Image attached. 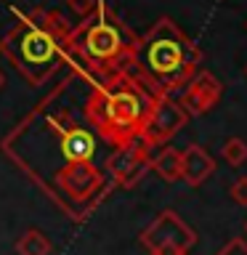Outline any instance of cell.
Masks as SVG:
<instances>
[{
  "label": "cell",
  "instance_id": "obj_1",
  "mask_svg": "<svg viewBox=\"0 0 247 255\" xmlns=\"http://www.w3.org/2000/svg\"><path fill=\"white\" fill-rule=\"evenodd\" d=\"M0 149L72 221H85L115 191L109 178L115 146L93 130L83 101L77 109L61 104L59 88L5 135Z\"/></svg>",
  "mask_w": 247,
  "mask_h": 255
},
{
  "label": "cell",
  "instance_id": "obj_2",
  "mask_svg": "<svg viewBox=\"0 0 247 255\" xmlns=\"http://www.w3.org/2000/svg\"><path fill=\"white\" fill-rule=\"evenodd\" d=\"M72 29V21L56 8H32L16 13V24L0 40V53L29 85H45L67 64Z\"/></svg>",
  "mask_w": 247,
  "mask_h": 255
},
{
  "label": "cell",
  "instance_id": "obj_3",
  "mask_svg": "<svg viewBox=\"0 0 247 255\" xmlns=\"http://www.w3.org/2000/svg\"><path fill=\"white\" fill-rule=\"evenodd\" d=\"M154 99L157 96L133 72H117V75L88 83L83 112L93 130L109 146L123 149L141 135Z\"/></svg>",
  "mask_w": 247,
  "mask_h": 255
},
{
  "label": "cell",
  "instance_id": "obj_4",
  "mask_svg": "<svg viewBox=\"0 0 247 255\" xmlns=\"http://www.w3.org/2000/svg\"><path fill=\"white\" fill-rule=\"evenodd\" d=\"M138 40L141 37L104 0H99L96 11L72 29L67 61L93 80L133 72Z\"/></svg>",
  "mask_w": 247,
  "mask_h": 255
},
{
  "label": "cell",
  "instance_id": "obj_5",
  "mask_svg": "<svg viewBox=\"0 0 247 255\" xmlns=\"http://www.w3.org/2000/svg\"><path fill=\"white\" fill-rule=\"evenodd\" d=\"M199 61L202 51L197 43L183 35L170 16H162L138 40L133 75L154 96H173L199 72Z\"/></svg>",
  "mask_w": 247,
  "mask_h": 255
},
{
  "label": "cell",
  "instance_id": "obj_6",
  "mask_svg": "<svg viewBox=\"0 0 247 255\" xmlns=\"http://www.w3.org/2000/svg\"><path fill=\"white\" fill-rule=\"evenodd\" d=\"M138 239L149 255H189L197 245V231L175 210H162Z\"/></svg>",
  "mask_w": 247,
  "mask_h": 255
},
{
  "label": "cell",
  "instance_id": "obj_7",
  "mask_svg": "<svg viewBox=\"0 0 247 255\" xmlns=\"http://www.w3.org/2000/svg\"><path fill=\"white\" fill-rule=\"evenodd\" d=\"M189 123V115L183 112V107L178 104V99L173 96H157L154 99V107H151L149 117H146V125L141 130V138L149 143V146H165L167 141L173 138L175 133H181Z\"/></svg>",
  "mask_w": 247,
  "mask_h": 255
},
{
  "label": "cell",
  "instance_id": "obj_8",
  "mask_svg": "<svg viewBox=\"0 0 247 255\" xmlns=\"http://www.w3.org/2000/svg\"><path fill=\"white\" fill-rule=\"evenodd\" d=\"M151 157H154V146H149L141 135L127 146L115 149V154L109 159V178L115 183V189L135 186L146 175V170H151Z\"/></svg>",
  "mask_w": 247,
  "mask_h": 255
},
{
  "label": "cell",
  "instance_id": "obj_9",
  "mask_svg": "<svg viewBox=\"0 0 247 255\" xmlns=\"http://www.w3.org/2000/svg\"><path fill=\"white\" fill-rule=\"evenodd\" d=\"M221 96H223L221 80L215 75H210V72H197V75L183 85V93H181L178 104L183 107V112H186L189 117H199V115H207L213 107H218Z\"/></svg>",
  "mask_w": 247,
  "mask_h": 255
},
{
  "label": "cell",
  "instance_id": "obj_10",
  "mask_svg": "<svg viewBox=\"0 0 247 255\" xmlns=\"http://www.w3.org/2000/svg\"><path fill=\"white\" fill-rule=\"evenodd\" d=\"M213 173H215V159L205 146L189 143L181 151V181H186L189 186H202Z\"/></svg>",
  "mask_w": 247,
  "mask_h": 255
},
{
  "label": "cell",
  "instance_id": "obj_11",
  "mask_svg": "<svg viewBox=\"0 0 247 255\" xmlns=\"http://www.w3.org/2000/svg\"><path fill=\"white\" fill-rule=\"evenodd\" d=\"M151 170H154L162 181L175 183L181 181V151L173 146L159 149L154 157H151Z\"/></svg>",
  "mask_w": 247,
  "mask_h": 255
},
{
  "label": "cell",
  "instance_id": "obj_12",
  "mask_svg": "<svg viewBox=\"0 0 247 255\" xmlns=\"http://www.w3.org/2000/svg\"><path fill=\"white\" fill-rule=\"evenodd\" d=\"M16 253L19 255H51L53 245L40 229H27L16 239Z\"/></svg>",
  "mask_w": 247,
  "mask_h": 255
},
{
  "label": "cell",
  "instance_id": "obj_13",
  "mask_svg": "<svg viewBox=\"0 0 247 255\" xmlns=\"http://www.w3.org/2000/svg\"><path fill=\"white\" fill-rule=\"evenodd\" d=\"M223 159L231 165V167H239L247 162V141L239 138V135H231V138H226V143H223L221 149Z\"/></svg>",
  "mask_w": 247,
  "mask_h": 255
},
{
  "label": "cell",
  "instance_id": "obj_14",
  "mask_svg": "<svg viewBox=\"0 0 247 255\" xmlns=\"http://www.w3.org/2000/svg\"><path fill=\"white\" fill-rule=\"evenodd\" d=\"M96 3L99 0H67V8L80 19H85V16H91L96 11Z\"/></svg>",
  "mask_w": 247,
  "mask_h": 255
},
{
  "label": "cell",
  "instance_id": "obj_15",
  "mask_svg": "<svg viewBox=\"0 0 247 255\" xmlns=\"http://www.w3.org/2000/svg\"><path fill=\"white\" fill-rule=\"evenodd\" d=\"M229 194H231V199H234L237 205L247 207V175H239V178H237L234 183H231Z\"/></svg>",
  "mask_w": 247,
  "mask_h": 255
},
{
  "label": "cell",
  "instance_id": "obj_16",
  "mask_svg": "<svg viewBox=\"0 0 247 255\" xmlns=\"http://www.w3.org/2000/svg\"><path fill=\"white\" fill-rule=\"evenodd\" d=\"M215 255H247V242L242 237H234L231 242H226Z\"/></svg>",
  "mask_w": 247,
  "mask_h": 255
},
{
  "label": "cell",
  "instance_id": "obj_17",
  "mask_svg": "<svg viewBox=\"0 0 247 255\" xmlns=\"http://www.w3.org/2000/svg\"><path fill=\"white\" fill-rule=\"evenodd\" d=\"M3 88H5V72L0 69V91H3Z\"/></svg>",
  "mask_w": 247,
  "mask_h": 255
},
{
  "label": "cell",
  "instance_id": "obj_18",
  "mask_svg": "<svg viewBox=\"0 0 247 255\" xmlns=\"http://www.w3.org/2000/svg\"><path fill=\"white\" fill-rule=\"evenodd\" d=\"M245 234H247V221H245Z\"/></svg>",
  "mask_w": 247,
  "mask_h": 255
},
{
  "label": "cell",
  "instance_id": "obj_19",
  "mask_svg": "<svg viewBox=\"0 0 247 255\" xmlns=\"http://www.w3.org/2000/svg\"><path fill=\"white\" fill-rule=\"evenodd\" d=\"M245 75H247V67H245Z\"/></svg>",
  "mask_w": 247,
  "mask_h": 255
}]
</instances>
